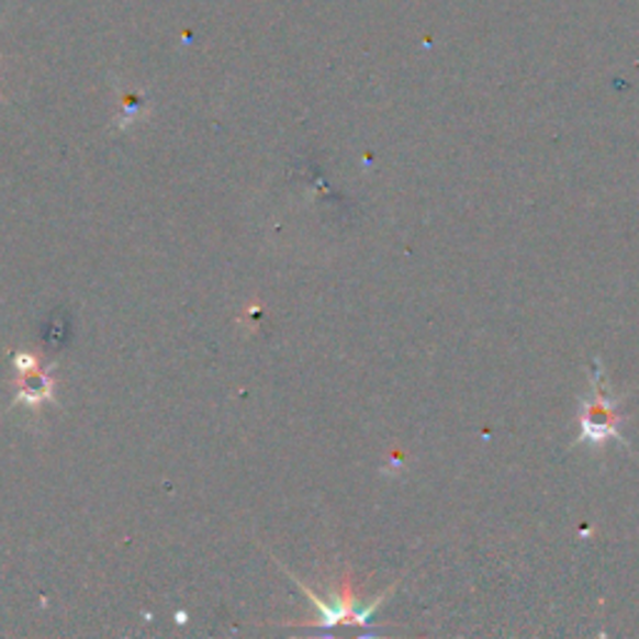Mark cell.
<instances>
[{
	"label": "cell",
	"mask_w": 639,
	"mask_h": 639,
	"mask_svg": "<svg viewBox=\"0 0 639 639\" xmlns=\"http://www.w3.org/2000/svg\"><path fill=\"white\" fill-rule=\"evenodd\" d=\"M21 385H18V403L29 405V407H38L43 403L53 400V378L48 372H41L38 368H33L21 375Z\"/></svg>",
	"instance_id": "2"
},
{
	"label": "cell",
	"mask_w": 639,
	"mask_h": 639,
	"mask_svg": "<svg viewBox=\"0 0 639 639\" xmlns=\"http://www.w3.org/2000/svg\"><path fill=\"white\" fill-rule=\"evenodd\" d=\"M300 587H303V592L307 595V599L313 602V605L317 607L320 612V619H317V625L320 627H335V625H340V623H368V619L372 617V612H375V607L380 605V599L378 602H372L370 607H358L355 605V597H352V592H350V584H345L340 595H333V597H317L313 590L305 587L303 582L295 580Z\"/></svg>",
	"instance_id": "1"
}]
</instances>
